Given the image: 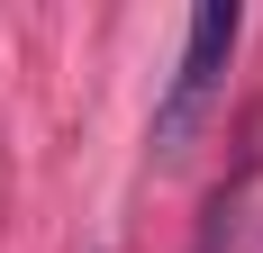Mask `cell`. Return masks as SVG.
Here are the masks:
<instances>
[{
	"mask_svg": "<svg viewBox=\"0 0 263 253\" xmlns=\"http://www.w3.org/2000/svg\"><path fill=\"white\" fill-rule=\"evenodd\" d=\"M236 36H245V9H236V0H200V9H191L182 54H173V81H163V100H155V154H182L191 136H200L218 81H227Z\"/></svg>",
	"mask_w": 263,
	"mask_h": 253,
	"instance_id": "6da1fadb",
	"label": "cell"
}]
</instances>
